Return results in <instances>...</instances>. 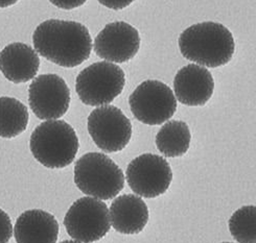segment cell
<instances>
[{
	"label": "cell",
	"mask_w": 256,
	"mask_h": 243,
	"mask_svg": "<svg viewBox=\"0 0 256 243\" xmlns=\"http://www.w3.org/2000/svg\"><path fill=\"white\" fill-rule=\"evenodd\" d=\"M98 1L108 8L118 10L129 6L134 0H98Z\"/></svg>",
	"instance_id": "obj_21"
},
{
	"label": "cell",
	"mask_w": 256,
	"mask_h": 243,
	"mask_svg": "<svg viewBox=\"0 0 256 243\" xmlns=\"http://www.w3.org/2000/svg\"><path fill=\"white\" fill-rule=\"evenodd\" d=\"M28 103L41 120L61 118L70 105V90L61 76L42 74L34 77L30 85Z\"/></svg>",
	"instance_id": "obj_10"
},
{
	"label": "cell",
	"mask_w": 256,
	"mask_h": 243,
	"mask_svg": "<svg viewBox=\"0 0 256 243\" xmlns=\"http://www.w3.org/2000/svg\"><path fill=\"white\" fill-rule=\"evenodd\" d=\"M14 236L17 243H56L59 224L48 212L28 210L17 218Z\"/></svg>",
	"instance_id": "obj_15"
},
{
	"label": "cell",
	"mask_w": 256,
	"mask_h": 243,
	"mask_svg": "<svg viewBox=\"0 0 256 243\" xmlns=\"http://www.w3.org/2000/svg\"><path fill=\"white\" fill-rule=\"evenodd\" d=\"M13 236V226L10 216L0 209V243H8Z\"/></svg>",
	"instance_id": "obj_19"
},
{
	"label": "cell",
	"mask_w": 256,
	"mask_h": 243,
	"mask_svg": "<svg viewBox=\"0 0 256 243\" xmlns=\"http://www.w3.org/2000/svg\"><path fill=\"white\" fill-rule=\"evenodd\" d=\"M192 135L184 121L172 120L164 124L156 135V146L166 158H178L188 152Z\"/></svg>",
	"instance_id": "obj_16"
},
{
	"label": "cell",
	"mask_w": 256,
	"mask_h": 243,
	"mask_svg": "<svg viewBox=\"0 0 256 243\" xmlns=\"http://www.w3.org/2000/svg\"><path fill=\"white\" fill-rule=\"evenodd\" d=\"M60 243H80V242L76 241V240H65V241H62Z\"/></svg>",
	"instance_id": "obj_23"
},
{
	"label": "cell",
	"mask_w": 256,
	"mask_h": 243,
	"mask_svg": "<svg viewBox=\"0 0 256 243\" xmlns=\"http://www.w3.org/2000/svg\"><path fill=\"white\" fill-rule=\"evenodd\" d=\"M74 183L83 193L102 201L118 196L124 187L122 170L100 153H88L74 166Z\"/></svg>",
	"instance_id": "obj_4"
},
{
	"label": "cell",
	"mask_w": 256,
	"mask_h": 243,
	"mask_svg": "<svg viewBox=\"0 0 256 243\" xmlns=\"http://www.w3.org/2000/svg\"><path fill=\"white\" fill-rule=\"evenodd\" d=\"M19 0H0V8H4L8 7L16 4Z\"/></svg>",
	"instance_id": "obj_22"
},
{
	"label": "cell",
	"mask_w": 256,
	"mask_h": 243,
	"mask_svg": "<svg viewBox=\"0 0 256 243\" xmlns=\"http://www.w3.org/2000/svg\"><path fill=\"white\" fill-rule=\"evenodd\" d=\"M122 69L110 62H98L80 71L76 79V93L84 105L107 106L124 88Z\"/></svg>",
	"instance_id": "obj_5"
},
{
	"label": "cell",
	"mask_w": 256,
	"mask_h": 243,
	"mask_svg": "<svg viewBox=\"0 0 256 243\" xmlns=\"http://www.w3.org/2000/svg\"><path fill=\"white\" fill-rule=\"evenodd\" d=\"M222 243H231V242H222Z\"/></svg>",
	"instance_id": "obj_24"
},
{
	"label": "cell",
	"mask_w": 256,
	"mask_h": 243,
	"mask_svg": "<svg viewBox=\"0 0 256 243\" xmlns=\"http://www.w3.org/2000/svg\"><path fill=\"white\" fill-rule=\"evenodd\" d=\"M229 231L238 243H256V206H244L229 219Z\"/></svg>",
	"instance_id": "obj_18"
},
{
	"label": "cell",
	"mask_w": 256,
	"mask_h": 243,
	"mask_svg": "<svg viewBox=\"0 0 256 243\" xmlns=\"http://www.w3.org/2000/svg\"><path fill=\"white\" fill-rule=\"evenodd\" d=\"M50 3L61 9H74L82 6L87 0H50Z\"/></svg>",
	"instance_id": "obj_20"
},
{
	"label": "cell",
	"mask_w": 256,
	"mask_h": 243,
	"mask_svg": "<svg viewBox=\"0 0 256 243\" xmlns=\"http://www.w3.org/2000/svg\"><path fill=\"white\" fill-rule=\"evenodd\" d=\"M78 146L76 131L64 120H48L39 124L30 139L34 158L52 169H62L70 165Z\"/></svg>",
	"instance_id": "obj_3"
},
{
	"label": "cell",
	"mask_w": 256,
	"mask_h": 243,
	"mask_svg": "<svg viewBox=\"0 0 256 243\" xmlns=\"http://www.w3.org/2000/svg\"><path fill=\"white\" fill-rule=\"evenodd\" d=\"M30 115L28 108L13 97H0V137L12 139L26 130Z\"/></svg>",
	"instance_id": "obj_17"
},
{
	"label": "cell",
	"mask_w": 256,
	"mask_h": 243,
	"mask_svg": "<svg viewBox=\"0 0 256 243\" xmlns=\"http://www.w3.org/2000/svg\"><path fill=\"white\" fill-rule=\"evenodd\" d=\"M126 178L132 191L138 196L155 199L170 188L172 171L166 159L153 154H144L130 162Z\"/></svg>",
	"instance_id": "obj_9"
},
{
	"label": "cell",
	"mask_w": 256,
	"mask_h": 243,
	"mask_svg": "<svg viewBox=\"0 0 256 243\" xmlns=\"http://www.w3.org/2000/svg\"><path fill=\"white\" fill-rule=\"evenodd\" d=\"M214 80L210 71L196 64L184 66L174 79L176 99L188 107L204 106L212 98Z\"/></svg>",
	"instance_id": "obj_12"
},
{
	"label": "cell",
	"mask_w": 256,
	"mask_h": 243,
	"mask_svg": "<svg viewBox=\"0 0 256 243\" xmlns=\"http://www.w3.org/2000/svg\"><path fill=\"white\" fill-rule=\"evenodd\" d=\"M64 226L76 241L92 243L106 236L111 229L107 205L94 198H82L67 211Z\"/></svg>",
	"instance_id": "obj_6"
},
{
	"label": "cell",
	"mask_w": 256,
	"mask_h": 243,
	"mask_svg": "<svg viewBox=\"0 0 256 243\" xmlns=\"http://www.w3.org/2000/svg\"><path fill=\"white\" fill-rule=\"evenodd\" d=\"M179 48L185 59L196 65L218 68L230 62L236 43L226 26L207 21L186 28L179 37Z\"/></svg>",
	"instance_id": "obj_2"
},
{
	"label": "cell",
	"mask_w": 256,
	"mask_h": 243,
	"mask_svg": "<svg viewBox=\"0 0 256 243\" xmlns=\"http://www.w3.org/2000/svg\"><path fill=\"white\" fill-rule=\"evenodd\" d=\"M32 42L41 56L65 68L83 64L92 51L88 28L76 21L46 20L34 31Z\"/></svg>",
	"instance_id": "obj_1"
},
{
	"label": "cell",
	"mask_w": 256,
	"mask_h": 243,
	"mask_svg": "<svg viewBox=\"0 0 256 243\" xmlns=\"http://www.w3.org/2000/svg\"><path fill=\"white\" fill-rule=\"evenodd\" d=\"M140 48L138 30L124 21L109 23L94 40V51L100 59L112 63L132 60Z\"/></svg>",
	"instance_id": "obj_11"
},
{
	"label": "cell",
	"mask_w": 256,
	"mask_h": 243,
	"mask_svg": "<svg viewBox=\"0 0 256 243\" xmlns=\"http://www.w3.org/2000/svg\"><path fill=\"white\" fill-rule=\"evenodd\" d=\"M93 142L104 153H118L130 143L131 122L120 109L102 106L93 110L87 121Z\"/></svg>",
	"instance_id": "obj_8"
},
{
	"label": "cell",
	"mask_w": 256,
	"mask_h": 243,
	"mask_svg": "<svg viewBox=\"0 0 256 243\" xmlns=\"http://www.w3.org/2000/svg\"><path fill=\"white\" fill-rule=\"evenodd\" d=\"M110 222L113 229L120 234L140 233L148 222V206L138 195H120L110 207Z\"/></svg>",
	"instance_id": "obj_14"
},
{
	"label": "cell",
	"mask_w": 256,
	"mask_h": 243,
	"mask_svg": "<svg viewBox=\"0 0 256 243\" xmlns=\"http://www.w3.org/2000/svg\"><path fill=\"white\" fill-rule=\"evenodd\" d=\"M134 117L146 125H160L177 110V99L164 83L148 79L139 85L129 97Z\"/></svg>",
	"instance_id": "obj_7"
},
{
	"label": "cell",
	"mask_w": 256,
	"mask_h": 243,
	"mask_svg": "<svg viewBox=\"0 0 256 243\" xmlns=\"http://www.w3.org/2000/svg\"><path fill=\"white\" fill-rule=\"evenodd\" d=\"M40 59L36 50L24 43H12L0 52V71L14 84L26 83L37 75Z\"/></svg>",
	"instance_id": "obj_13"
}]
</instances>
